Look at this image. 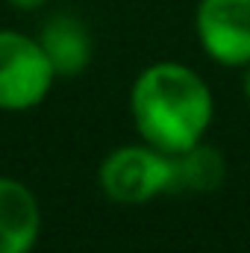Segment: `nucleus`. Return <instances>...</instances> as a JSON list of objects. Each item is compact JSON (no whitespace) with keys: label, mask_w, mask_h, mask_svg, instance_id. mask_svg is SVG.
I'll return each mask as SVG.
<instances>
[{"label":"nucleus","mask_w":250,"mask_h":253,"mask_svg":"<svg viewBox=\"0 0 250 253\" xmlns=\"http://www.w3.org/2000/svg\"><path fill=\"white\" fill-rule=\"evenodd\" d=\"M129 115L141 141L174 156L200 144L215 115L203 77L180 62L147 65L129 88Z\"/></svg>","instance_id":"1"},{"label":"nucleus","mask_w":250,"mask_h":253,"mask_svg":"<svg viewBox=\"0 0 250 253\" xmlns=\"http://www.w3.org/2000/svg\"><path fill=\"white\" fill-rule=\"evenodd\" d=\"M100 191L121 206H141L159 194H171L174 186V162L168 153L141 144L115 147L97 171Z\"/></svg>","instance_id":"2"},{"label":"nucleus","mask_w":250,"mask_h":253,"mask_svg":"<svg viewBox=\"0 0 250 253\" xmlns=\"http://www.w3.org/2000/svg\"><path fill=\"white\" fill-rule=\"evenodd\" d=\"M56 71L39 39L0 30V109L27 112L36 109L53 88Z\"/></svg>","instance_id":"3"},{"label":"nucleus","mask_w":250,"mask_h":253,"mask_svg":"<svg viewBox=\"0 0 250 253\" xmlns=\"http://www.w3.org/2000/svg\"><path fill=\"white\" fill-rule=\"evenodd\" d=\"M194 33L212 62L224 68L250 65V0H200Z\"/></svg>","instance_id":"4"},{"label":"nucleus","mask_w":250,"mask_h":253,"mask_svg":"<svg viewBox=\"0 0 250 253\" xmlns=\"http://www.w3.org/2000/svg\"><path fill=\"white\" fill-rule=\"evenodd\" d=\"M42 236V206L30 186L0 174V253H33Z\"/></svg>","instance_id":"5"},{"label":"nucleus","mask_w":250,"mask_h":253,"mask_svg":"<svg viewBox=\"0 0 250 253\" xmlns=\"http://www.w3.org/2000/svg\"><path fill=\"white\" fill-rule=\"evenodd\" d=\"M36 39L44 47L56 77H77L91 62V53H94L91 33H88L85 21H80L71 12L50 15Z\"/></svg>","instance_id":"6"},{"label":"nucleus","mask_w":250,"mask_h":253,"mask_svg":"<svg viewBox=\"0 0 250 253\" xmlns=\"http://www.w3.org/2000/svg\"><path fill=\"white\" fill-rule=\"evenodd\" d=\"M171 162H174L171 191H215L227 180L224 156L203 141L183 150V153H174Z\"/></svg>","instance_id":"7"},{"label":"nucleus","mask_w":250,"mask_h":253,"mask_svg":"<svg viewBox=\"0 0 250 253\" xmlns=\"http://www.w3.org/2000/svg\"><path fill=\"white\" fill-rule=\"evenodd\" d=\"M15 9H21V12H33V9H42L47 0H9Z\"/></svg>","instance_id":"8"},{"label":"nucleus","mask_w":250,"mask_h":253,"mask_svg":"<svg viewBox=\"0 0 250 253\" xmlns=\"http://www.w3.org/2000/svg\"><path fill=\"white\" fill-rule=\"evenodd\" d=\"M242 88H245V97H248V103H250V65H248V71H245V80H242Z\"/></svg>","instance_id":"9"}]
</instances>
